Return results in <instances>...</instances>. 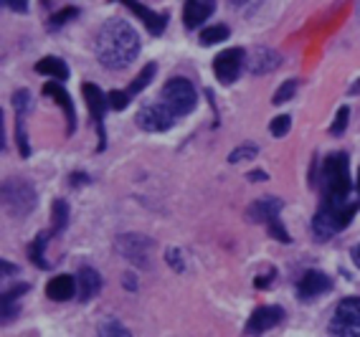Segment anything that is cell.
Segmentation results:
<instances>
[{
  "mask_svg": "<svg viewBox=\"0 0 360 337\" xmlns=\"http://www.w3.org/2000/svg\"><path fill=\"white\" fill-rule=\"evenodd\" d=\"M140 53V36L127 20H107L94 41V56L104 69H127Z\"/></svg>",
  "mask_w": 360,
  "mask_h": 337,
  "instance_id": "6da1fadb",
  "label": "cell"
},
{
  "mask_svg": "<svg viewBox=\"0 0 360 337\" xmlns=\"http://www.w3.org/2000/svg\"><path fill=\"white\" fill-rule=\"evenodd\" d=\"M317 178L322 180L325 201H350L353 180H350V160L345 152H335V155L325 157Z\"/></svg>",
  "mask_w": 360,
  "mask_h": 337,
  "instance_id": "7a4b0ae2",
  "label": "cell"
},
{
  "mask_svg": "<svg viewBox=\"0 0 360 337\" xmlns=\"http://www.w3.org/2000/svg\"><path fill=\"white\" fill-rule=\"evenodd\" d=\"M358 208L360 198L358 201H322L315 218H312V234L317 236V241L333 239L335 234H340L342 228L353 220Z\"/></svg>",
  "mask_w": 360,
  "mask_h": 337,
  "instance_id": "3957f363",
  "label": "cell"
},
{
  "mask_svg": "<svg viewBox=\"0 0 360 337\" xmlns=\"http://www.w3.org/2000/svg\"><path fill=\"white\" fill-rule=\"evenodd\" d=\"M36 203H39V195L33 183H28L26 178H8L3 183V206L11 216L31 213Z\"/></svg>",
  "mask_w": 360,
  "mask_h": 337,
  "instance_id": "277c9868",
  "label": "cell"
},
{
  "mask_svg": "<svg viewBox=\"0 0 360 337\" xmlns=\"http://www.w3.org/2000/svg\"><path fill=\"white\" fill-rule=\"evenodd\" d=\"M162 102L173 110L175 117H186L195 110L198 104V94H195L193 84L183 77H173L167 79L165 86H162Z\"/></svg>",
  "mask_w": 360,
  "mask_h": 337,
  "instance_id": "5b68a950",
  "label": "cell"
},
{
  "mask_svg": "<svg viewBox=\"0 0 360 337\" xmlns=\"http://www.w3.org/2000/svg\"><path fill=\"white\" fill-rule=\"evenodd\" d=\"M115 249L122 259L132 261V264H137V266H148L150 251H153V241L142 234H122V236H117Z\"/></svg>",
  "mask_w": 360,
  "mask_h": 337,
  "instance_id": "8992f818",
  "label": "cell"
},
{
  "mask_svg": "<svg viewBox=\"0 0 360 337\" xmlns=\"http://www.w3.org/2000/svg\"><path fill=\"white\" fill-rule=\"evenodd\" d=\"M135 122H137V127L145 132H165L175 124V114L165 102L145 104V107L137 112Z\"/></svg>",
  "mask_w": 360,
  "mask_h": 337,
  "instance_id": "52a82bcc",
  "label": "cell"
},
{
  "mask_svg": "<svg viewBox=\"0 0 360 337\" xmlns=\"http://www.w3.org/2000/svg\"><path fill=\"white\" fill-rule=\"evenodd\" d=\"M84 91V99H86V107H89V114L97 124V135H99V152L107 147V132H104V114H107V107H110V99L99 89L97 84H86L82 86Z\"/></svg>",
  "mask_w": 360,
  "mask_h": 337,
  "instance_id": "ba28073f",
  "label": "cell"
},
{
  "mask_svg": "<svg viewBox=\"0 0 360 337\" xmlns=\"http://www.w3.org/2000/svg\"><path fill=\"white\" fill-rule=\"evenodd\" d=\"M246 64V53L244 48H226L221 51L216 59H213V72H216V79L221 84H233L241 74Z\"/></svg>",
  "mask_w": 360,
  "mask_h": 337,
  "instance_id": "9c48e42d",
  "label": "cell"
},
{
  "mask_svg": "<svg viewBox=\"0 0 360 337\" xmlns=\"http://www.w3.org/2000/svg\"><path fill=\"white\" fill-rule=\"evenodd\" d=\"M279 64H282V56L274 48H266V46H257L251 53H246V69L254 77H264V74L274 72Z\"/></svg>",
  "mask_w": 360,
  "mask_h": 337,
  "instance_id": "30bf717a",
  "label": "cell"
},
{
  "mask_svg": "<svg viewBox=\"0 0 360 337\" xmlns=\"http://www.w3.org/2000/svg\"><path fill=\"white\" fill-rule=\"evenodd\" d=\"M282 319H284V310H282V307H277V305L259 307V310H254V315L249 317V324H246V335H251V337L262 335V332L271 330V327H277Z\"/></svg>",
  "mask_w": 360,
  "mask_h": 337,
  "instance_id": "8fae6325",
  "label": "cell"
},
{
  "mask_svg": "<svg viewBox=\"0 0 360 337\" xmlns=\"http://www.w3.org/2000/svg\"><path fill=\"white\" fill-rule=\"evenodd\" d=\"M44 94L49 99H53V102L64 110L66 114V135H74V130H77V112H74V102H71V97L66 94V89L58 81H49V84L44 86Z\"/></svg>",
  "mask_w": 360,
  "mask_h": 337,
  "instance_id": "7c38bea8",
  "label": "cell"
},
{
  "mask_svg": "<svg viewBox=\"0 0 360 337\" xmlns=\"http://www.w3.org/2000/svg\"><path fill=\"white\" fill-rule=\"evenodd\" d=\"M120 3H122L124 8H129V11L148 26V31L153 33V36H160V33L165 31L167 13H155V11H150L148 6H142L140 0H120Z\"/></svg>",
  "mask_w": 360,
  "mask_h": 337,
  "instance_id": "4fadbf2b",
  "label": "cell"
},
{
  "mask_svg": "<svg viewBox=\"0 0 360 337\" xmlns=\"http://www.w3.org/2000/svg\"><path fill=\"white\" fill-rule=\"evenodd\" d=\"M330 289H333V279L322 272H307L297 284V294L302 299H315L320 294L330 292Z\"/></svg>",
  "mask_w": 360,
  "mask_h": 337,
  "instance_id": "5bb4252c",
  "label": "cell"
},
{
  "mask_svg": "<svg viewBox=\"0 0 360 337\" xmlns=\"http://www.w3.org/2000/svg\"><path fill=\"white\" fill-rule=\"evenodd\" d=\"M216 8V0H186V8H183V26L188 31L203 26L208 20V15L213 13Z\"/></svg>",
  "mask_w": 360,
  "mask_h": 337,
  "instance_id": "9a60e30c",
  "label": "cell"
},
{
  "mask_svg": "<svg viewBox=\"0 0 360 337\" xmlns=\"http://www.w3.org/2000/svg\"><path fill=\"white\" fill-rule=\"evenodd\" d=\"M284 203L279 201V198H259V201H254L249 208H246V218L251 220V223H269V218H274V216H279V211H282Z\"/></svg>",
  "mask_w": 360,
  "mask_h": 337,
  "instance_id": "2e32d148",
  "label": "cell"
},
{
  "mask_svg": "<svg viewBox=\"0 0 360 337\" xmlns=\"http://www.w3.org/2000/svg\"><path fill=\"white\" fill-rule=\"evenodd\" d=\"M77 284H79V299L82 302H89L99 294L102 289V277H99L97 269H91V266H82L77 274Z\"/></svg>",
  "mask_w": 360,
  "mask_h": 337,
  "instance_id": "e0dca14e",
  "label": "cell"
},
{
  "mask_svg": "<svg viewBox=\"0 0 360 337\" xmlns=\"http://www.w3.org/2000/svg\"><path fill=\"white\" fill-rule=\"evenodd\" d=\"M74 292H77V277H69V274H58L46 284V297L53 302H66L74 297Z\"/></svg>",
  "mask_w": 360,
  "mask_h": 337,
  "instance_id": "ac0fdd59",
  "label": "cell"
},
{
  "mask_svg": "<svg viewBox=\"0 0 360 337\" xmlns=\"http://www.w3.org/2000/svg\"><path fill=\"white\" fill-rule=\"evenodd\" d=\"M36 74H44V77H51L56 81H66L69 79V66L64 64L61 59L56 56H46L36 64Z\"/></svg>",
  "mask_w": 360,
  "mask_h": 337,
  "instance_id": "d6986e66",
  "label": "cell"
},
{
  "mask_svg": "<svg viewBox=\"0 0 360 337\" xmlns=\"http://www.w3.org/2000/svg\"><path fill=\"white\" fill-rule=\"evenodd\" d=\"M155 74H158V64H155V61H150L148 66H142V72L135 77V81H132V84L124 89V91H127V97L132 99L135 94H140V91L145 89V86H148L150 81L155 79Z\"/></svg>",
  "mask_w": 360,
  "mask_h": 337,
  "instance_id": "ffe728a7",
  "label": "cell"
},
{
  "mask_svg": "<svg viewBox=\"0 0 360 337\" xmlns=\"http://www.w3.org/2000/svg\"><path fill=\"white\" fill-rule=\"evenodd\" d=\"M49 239H51V234H49V231H41V234L36 236V241L28 246V256H31V261L39 266V269H49V261L44 259V249H46V244H49Z\"/></svg>",
  "mask_w": 360,
  "mask_h": 337,
  "instance_id": "44dd1931",
  "label": "cell"
},
{
  "mask_svg": "<svg viewBox=\"0 0 360 337\" xmlns=\"http://www.w3.org/2000/svg\"><path fill=\"white\" fill-rule=\"evenodd\" d=\"M335 317L345 319V322H358L360 324V297H347L338 305Z\"/></svg>",
  "mask_w": 360,
  "mask_h": 337,
  "instance_id": "7402d4cb",
  "label": "cell"
},
{
  "mask_svg": "<svg viewBox=\"0 0 360 337\" xmlns=\"http://www.w3.org/2000/svg\"><path fill=\"white\" fill-rule=\"evenodd\" d=\"M330 332L335 337H360V324L358 322H345L340 317H333L330 322Z\"/></svg>",
  "mask_w": 360,
  "mask_h": 337,
  "instance_id": "603a6c76",
  "label": "cell"
},
{
  "mask_svg": "<svg viewBox=\"0 0 360 337\" xmlns=\"http://www.w3.org/2000/svg\"><path fill=\"white\" fill-rule=\"evenodd\" d=\"M99 337H132V335H129V330L120 322V319L107 317L102 324H99Z\"/></svg>",
  "mask_w": 360,
  "mask_h": 337,
  "instance_id": "cb8c5ba5",
  "label": "cell"
},
{
  "mask_svg": "<svg viewBox=\"0 0 360 337\" xmlns=\"http://www.w3.org/2000/svg\"><path fill=\"white\" fill-rule=\"evenodd\" d=\"M229 28L226 26H211V28H203V33H200V44L203 46H213V44H221V41L229 39Z\"/></svg>",
  "mask_w": 360,
  "mask_h": 337,
  "instance_id": "d4e9b609",
  "label": "cell"
},
{
  "mask_svg": "<svg viewBox=\"0 0 360 337\" xmlns=\"http://www.w3.org/2000/svg\"><path fill=\"white\" fill-rule=\"evenodd\" d=\"M23 114H15V140H18V152L20 157H28L31 155V143H28V132L23 127Z\"/></svg>",
  "mask_w": 360,
  "mask_h": 337,
  "instance_id": "484cf974",
  "label": "cell"
},
{
  "mask_svg": "<svg viewBox=\"0 0 360 337\" xmlns=\"http://www.w3.org/2000/svg\"><path fill=\"white\" fill-rule=\"evenodd\" d=\"M69 223V206L64 201H53V234H61Z\"/></svg>",
  "mask_w": 360,
  "mask_h": 337,
  "instance_id": "4316f807",
  "label": "cell"
},
{
  "mask_svg": "<svg viewBox=\"0 0 360 337\" xmlns=\"http://www.w3.org/2000/svg\"><path fill=\"white\" fill-rule=\"evenodd\" d=\"M77 15H79V8H64V11H58V13H53L51 18H49V28H51V31H58L64 23L74 20Z\"/></svg>",
  "mask_w": 360,
  "mask_h": 337,
  "instance_id": "83f0119b",
  "label": "cell"
},
{
  "mask_svg": "<svg viewBox=\"0 0 360 337\" xmlns=\"http://www.w3.org/2000/svg\"><path fill=\"white\" fill-rule=\"evenodd\" d=\"M31 107H33L31 91H26V89L15 91V94H13V110H15V114H23V117H26L28 112H31Z\"/></svg>",
  "mask_w": 360,
  "mask_h": 337,
  "instance_id": "f1b7e54d",
  "label": "cell"
},
{
  "mask_svg": "<svg viewBox=\"0 0 360 337\" xmlns=\"http://www.w3.org/2000/svg\"><path fill=\"white\" fill-rule=\"evenodd\" d=\"M295 91H297V79H287L282 86H279L277 91H274V97H271V102L274 104H284V102H290L292 97H295Z\"/></svg>",
  "mask_w": 360,
  "mask_h": 337,
  "instance_id": "f546056e",
  "label": "cell"
},
{
  "mask_svg": "<svg viewBox=\"0 0 360 337\" xmlns=\"http://www.w3.org/2000/svg\"><path fill=\"white\" fill-rule=\"evenodd\" d=\"M257 152H259V147L254 143H246V145H241V147H236L229 155V162H241V160H251V157H257Z\"/></svg>",
  "mask_w": 360,
  "mask_h": 337,
  "instance_id": "4dcf8cb0",
  "label": "cell"
},
{
  "mask_svg": "<svg viewBox=\"0 0 360 337\" xmlns=\"http://www.w3.org/2000/svg\"><path fill=\"white\" fill-rule=\"evenodd\" d=\"M290 127H292V117H290V114H279V117L271 119L269 132L274 137H284L287 132H290Z\"/></svg>",
  "mask_w": 360,
  "mask_h": 337,
  "instance_id": "1f68e13d",
  "label": "cell"
},
{
  "mask_svg": "<svg viewBox=\"0 0 360 337\" xmlns=\"http://www.w3.org/2000/svg\"><path fill=\"white\" fill-rule=\"evenodd\" d=\"M107 99H110V110H115V112H122L129 104L127 91H122V89H112L110 94H107Z\"/></svg>",
  "mask_w": 360,
  "mask_h": 337,
  "instance_id": "d6a6232c",
  "label": "cell"
},
{
  "mask_svg": "<svg viewBox=\"0 0 360 337\" xmlns=\"http://www.w3.org/2000/svg\"><path fill=\"white\" fill-rule=\"evenodd\" d=\"M266 226H269V234L274 236V239L277 241H282V244H290V234H287V228L282 226V220H279V216H274V218H269V223H266Z\"/></svg>",
  "mask_w": 360,
  "mask_h": 337,
  "instance_id": "836d02e7",
  "label": "cell"
},
{
  "mask_svg": "<svg viewBox=\"0 0 360 337\" xmlns=\"http://www.w3.org/2000/svg\"><path fill=\"white\" fill-rule=\"evenodd\" d=\"M347 119H350V110H347V107H340L338 114H335L333 127H330V135H342L345 127H347Z\"/></svg>",
  "mask_w": 360,
  "mask_h": 337,
  "instance_id": "e575fe53",
  "label": "cell"
},
{
  "mask_svg": "<svg viewBox=\"0 0 360 337\" xmlns=\"http://www.w3.org/2000/svg\"><path fill=\"white\" fill-rule=\"evenodd\" d=\"M165 261L170 266H173L175 272H183V269H186V264H183V259H180V251H178V249H167Z\"/></svg>",
  "mask_w": 360,
  "mask_h": 337,
  "instance_id": "d590c367",
  "label": "cell"
},
{
  "mask_svg": "<svg viewBox=\"0 0 360 337\" xmlns=\"http://www.w3.org/2000/svg\"><path fill=\"white\" fill-rule=\"evenodd\" d=\"M3 6L13 13H26L28 11V0H3Z\"/></svg>",
  "mask_w": 360,
  "mask_h": 337,
  "instance_id": "8d00e7d4",
  "label": "cell"
},
{
  "mask_svg": "<svg viewBox=\"0 0 360 337\" xmlns=\"http://www.w3.org/2000/svg\"><path fill=\"white\" fill-rule=\"evenodd\" d=\"M271 282H274V272H271V274H262V277L257 279V286H259V289H264V286H269Z\"/></svg>",
  "mask_w": 360,
  "mask_h": 337,
  "instance_id": "74e56055",
  "label": "cell"
},
{
  "mask_svg": "<svg viewBox=\"0 0 360 337\" xmlns=\"http://www.w3.org/2000/svg\"><path fill=\"white\" fill-rule=\"evenodd\" d=\"M71 183H74V185H82V183H89V176H84V173H74V176H71Z\"/></svg>",
  "mask_w": 360,
  "mask_h": 337,
  "instance_id": "f35d334b",
  "label": "cell"
},
{
  "mask_svg": "<svg viewBox=\"0 0 360 337\" xmlns=\"http://www.w3.org/2000/svg\"><path fill=\"white\" fill-rule=\"evenodd\" d=\"M0 269H3V274H18V266H13V264H8V261H3V264H0Z\"/></svg>",
  "mask_w": 360,
  "mask_h": 337,
  "instance_id": "ab89813d",
  "label": "cell"
},
{
  "mask_svg": "<svg viewBox=\"0 0 360 337\" xmlns=\"http://www.w3.org/2000/svg\"><path fill=\"white\" fill-rule=\"evenodd\" d=\"M249 180H266V173L264 170H254V173H249Z\"/></svg>",
  "mask_w": 360,
  "mask_h": 337,
  "instance_id": "60d3db41",
  "label": "cell"
},
{
  "mask_svg": "<svg viewBox=\"0 0 360 337\" xmlns=\"http://www.w3.org/2000/svg\"><path fill=\"white\" fill-rule=\"evenodd\" d=\"M124 286H127V289H137V284H135V279H132V274H124Z\"/></svg>",
  "mask_w": 360,
  "mask_h": 337,
  "instance_id": "b9f144b4",
  "label": "cell"
},
{
  "mask_svg": "<svg viewBox=\"0 0 360 337\" xmlns=\"http://www.w3.org/2000/svg\"><path fill=\"white\" fill-rule=\"evenodd\" d=\"M350 94H360V81H355L353 89H350Z\"/></svg>",
  "mask_w": 360,
  "mask_h": 337,
  "instance_id": "7bdbcfd3",
  "label": "cell"
},
{
  "mask_svg": "<svg viewBox=\"0 0 360 337\" xmlns=\"http://www.w3.org/2000/svg\"><path fill=\"white\" fill-rule=\"evenodd\" d=\"M229 3H231V6H244V3H246V0H229Z\"/></svg>",
  "mask_w": 360,
  "mask_h": 337,
  "instance_id": "ee69618b",
  "label": "cell"
},
{
  "mask_svg": "<svg viewBox=\"0 0 360 337\" xmlns=\"http://www.w3.org/2000/svg\"><path fill=\"white\" fill-rule=\"evenodd\" d=\"M355 253H358V261H360V246H358V251H355Z\"/></svg>",
  "mask_w": 360,
  "mask_h": 337,
  "instance_id": "f6af8a7d",
  "label": "cell"
},
{
  "mask_svg": "<svg viewBox=\"0 0 360 337\" xmlns=\"http://www.w3.org/2000/svg\"><path fill=\"white\" fill-rule=\"evenodd\" d=\"M358 193H360V176H358Z\"/></svg>",
  "mask_w": 360,
  "mask_h": 337,
  "instance_id": "bcb514c9",
  "label": "cell"
}]
</instances>
